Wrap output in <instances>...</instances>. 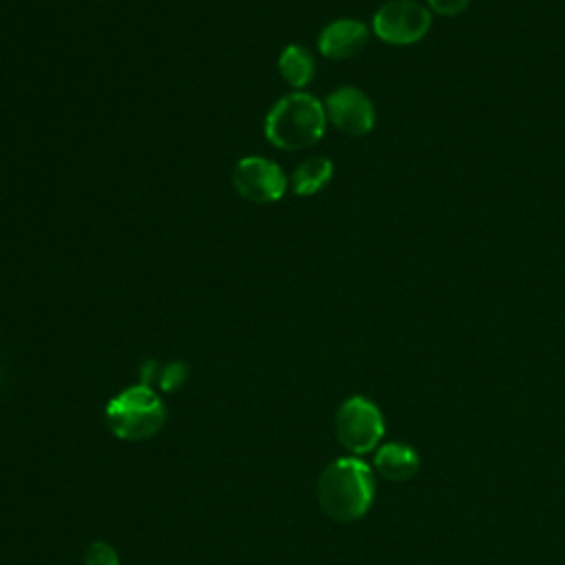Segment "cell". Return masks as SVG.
Masks as SVG:
<instances>
[{
    "label": "cell",
    "instance_id": "6da1fadb",
    "mask_svg": "<svg viewBox=\"0 0 565 565\" xmlns=\"http://www.w3.org/2000/svg\"><path fill=\"white\" fill-rule=\"evenodd\" d=\"M371 468L358 457H340L331 461L318 477L316 494L322 512L335 521H355L364 516L373 503Z\"/></svg>",
    "mask_w": 565,
    "mask_h": 565
},
{
    "label": "cell",
    "instance_id": "7a4b0ae2",
    "mask_svg": "<svg viewBox=\"0 0 565 565\" xmlns=\"http://www.w3.org/2000/svg\"><path fill=\"white\" fill-rule=\"evenodd\" d=\"M327 126L324 104L313 95L294 93L278 99L265 117V135L280 150H302L313 146Z\"/></svg>",
    "mask_w": 565,
    "mask_h": 565
},
{
    "label": "cell",
    "instance_id": "3957f363",
    "mask_svg": "<svg viewBox=\"0 0 565 565\" xmlns=\"http://www.w3.org/2000/svg\"><path fill=\"white\" fill-rule=\"evenodd\" d=\"M104 417L108 430L115 437L126 441H141L163 428L166 408L150 386L137 384L115 395L108 402Z\"/></svg>",
    "mask_w": 565,
    "mask_h": 565
},
{
    "label": "cell",
    "instance_id": "277c9868",
    "mask_svg": "<svg viewBox=\"0 0 565 565\" xmlns=\"http://www.w3.org/2000/svg\"><path fill=\"white\" fill-rule=\"evenodd\" d=\"M333 430L347 450L353 455H364L380 444L384 435V417L371 399L353 395L340 404L333 419Z\"/></svg>",
    "mask_w": 565,
    "mask_h": 565
},
{
    "label": "cell",
    "instance_id": "5b68a950",
    "mask_svg": "<svg viewBox=\"0 0 565 565\" xmlns=\"http://www.w3.org/2000/svg\"><path fill=\"white\" fill-rule=\"evenodd\" d=\"M433 24L430 9L417 0H388L373 15V31L382 42L406 46L419 42Z\"/></svg>",
    "mask_w": 565,
    "mask_h": 565
},
{
    "label": "cell",
    "instance_id": "8992f818",
    "mask_svg": "<svg viewBox=\"0 0 565 565\" xmlns=\"http://www.w3.org/2000/svg\"><path fill=\"white\" fill-rule=\"evenodd\" d=\"M232 183L236 192L252 203L278 201L287 190L285 172L263 157L241 159L232 172Z\"/></svg>",
    "mask_w": 565,
    "mask_h": 565
},
{
    "label": "cell",
    "instance_id": "52a82bcc",
    "mask_svg": "<svg viewBox=\"0 0 565 565\" xmlns=\"http://www.w3.org/2000/svg\"><path fill=\"white\" fill-rule=\"evenodd\" d=\"M327 119L347 135H366L375 126V106L355 86H340L327 95Z\"/></svg>",
    "mask_w": 565,
    "mask_h": 565
},
{
    "label": "cell",
    "instance_id": "ba28073f",
    "mask_svg": "<svg viewBox=\"0 0 565 565\" xmlns=\"http://www.w3.org/2000/svg\"><path fill=\"white\" fill-rule=\"evenodd\" d=\"M369 29L360 20L342 18L329 22L318 35V49L329 60H347L364 49Z\"/></svg>",
    "mask_w": 565,
    "mask_h": 565
},
{
    "label": "cell",
    "instance_id": "9c48e42d",
    "mask_svg": "<svg viewBox=\"0 0 565 565\" xmlns=\"http://www.w3.org/2000/svg\"><path fill=\"white\" fill-rule=\"evenodd\" d=\"M373 466L388 481H408L419 470V457L411 446L388 441L375 452Z\"/></svg>",
    "mask_w": 565,
    "mask_h": 565
},
{
    "label": "cell",
    "instance_id": "30bf717a",
    "mask_svg": "<svg viewBox=\"0 0 565 565\" xmlns=\"http://www.w3.org/2000/svg\"><path fill=\"white\" fill-rule=\"evenodd\" d=\"M331 174H333L331 159H327V157H309V159H305L296 168V172L291 177L294 192L302 194V196L316 194L318 190H322L331 181Z\"/></svg>",
    "mask_w": 565,
    "mask_h": 565
},
{
    "label": "cell",
    "instance_id": "8fae6325",
    "mask_svg": "<svg viewBox=\"0 0 565 565\" xmlns=\"http://www.w3.org/2000/svg\"><path fill=\"white\" fill-rule=\"evenodd\" d=\"M278 68H280V75L287 84L296 86V88H302L311 82L313 77V71H316V64H313V57L311 53L300 46V44H289L282 53H280V60H278Z\"/></svg>",
    "mask_w": 565,
    "mask_h": 565
},
{
    "label": "cell",
    "instance_id": "7c38bea8",
    "mask_svg": "<svg viewBox=\"0 0 565 565\" xmlns=\"http://www.w3.org/2000/svg\"><path fill=\"white\" fill-rule=\"evenodd\" d=\"M185 373L188 369L179 362H168V364H159V362H148L141 377H143V384L150 386L152 382H157L161 388L166 391H172L177 388L183 380H185Z\"/></svg>",
    "mask_w": 565,
    "mask_h": 565
},
{
    "label": "cell",
    "instance_id": "4fadbf2b",
    "mask_svg": "<svg viewBox=\"0 0 565 565\" xmlns=\"http://www.w3.org/2000/svg\"><path fill=\"white\" fill-rule=\"evenodd\" d=\"M84 565H119V556L115 547L106 541H93L86 547L84 554Z\"/></svg>",
    "mask_w": 565,
    "mask_h": 565
},
{
    "label": "cell",
    "instance_id": "5bb4252c",
    "mask_svg": "<svg viewBox=\"0 0 565 565\" xmlns=\"http://www.w3.org/2000/svg\"><path fill=\"white\" fill-rule=\"evenodd\" d=\"M428 2V9H433L435 13H441V15H457L461 13L472 0H426Z\"/></svg>",
    "mask_w": 565,
    "mask_h": 565
}]
</instances>
